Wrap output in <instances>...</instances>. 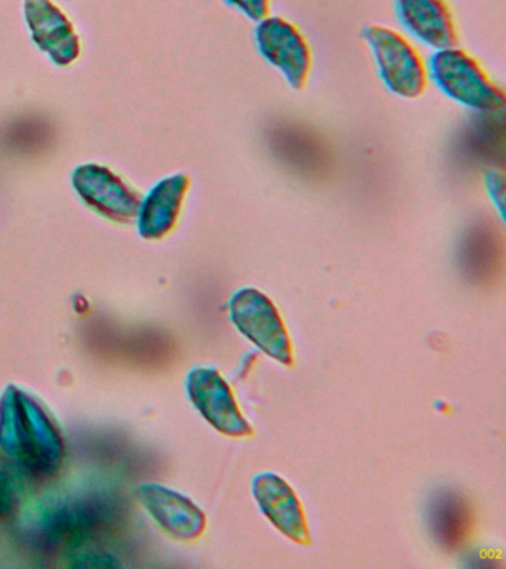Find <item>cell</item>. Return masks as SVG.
<instances>
[{"label":"cell","instance_id":"obj_3","mask_svg":"<svg viewBox=\"0 0 506 569\" xmlns=\"http://www.w3.org/2000/svg\"><path fill=\"white\" fill-rule=\"evenodd\" d=\"M230 319L266 356L286 367L295 363L286 325L266 293L256 288L239 289L230 300Z\"/></svg>","mask_w":506,"mask_h":569},{"label":"cell","instance_id":"obj_4","mask_svg":"<svg viewBox=\"0 0 506 569\" xmlns=\"http://www.w3.org/2000/svg\"><path fill=\"white\" fill-rule=\"evenodd\" d=\"M261 56L277 67L296 91H304L312 70L308 40L292 22L281 17H266L256 29Z\"/></svg>","mask_w":506,"mask_h":569},{"label":"cell","instance_id":"obj_5","mask_svg":"<svg viewBox=\"0 0 506 569\" xmlns=\"http://www.w3.org/2000/svg\"><path fill=\"white\" fill-rule=\"evenodd\" d=\"M194 407L217 431L229 438H250L252 427L242 416L234 391L215 368H195L188 377Z\"/></svg>","mask_w":506,"mask_h":569},{"label":"cell","instance_id":"obj_11","mask_svg":"<svg viewBox=\"0 0 506 569\" xmlns=\"http://www.w3.org/2000/svg\"><path fill=\"white\" fill-rule=\"evenodd\" d=\"M26 20L38 47L60 66H68L79 56V39L72 22L51 0H26Z\"/></svg>","mask_w":506,"mask_h":569},{"label":"cell","instance_id":"obj_8","mask_svg":"<svg viewBox=\"0 0 506 569\" xmlns=\"http://www.w3.org/2000/svg\"><path fill=\"white\" fill-rule=\"evenodd\" d=\"M252 496L261 513L282 536L300 546L310 545V533L304 507L290 485L277 473L257 475L252 480Z\"/></svg>","mask_w":506,"mask_h":569},{"label":"cell","instance_id":"obj_16","mask_svg":"<svg viewBox=\"0 0 506 569\" xmlns=\"http://www.w3.org/2000/svg\"><path fill=\"white\" fill-rule=\"evenodd\" d=\"M78 562H72L75 567H118L113 558L105 555H83L78 556Z\"/></svg>","mask_w":506,"mask_h":569},{"label":"cell","instance_id":"obj_14","mask_svg":"<svg viewBox=\"0 0 506 569\" xmlns=\"http://www.w3.org/2000/svg\"><path fill=\"white\" fill-rule=\"evenodd\" d=\"M20 482L7 466L0 462V516L7 518L19 507Z\"/></svg>","mask_w":506,"mask_h":569},{"label":"cell","instance_id":"obj_6","mask_svg":"<svg viewBox=\"0 0 506 569\" xmlns=\"http://www.w3.org/2000/svg\"><path fill=\"white\" fill-rule=\"evenodd\" d=\"M110 518V506L95 498L56 502L43 511L42 538L52 546H81L103 532Z\"/></svg>","mask_w":506,"mask_h":569},{"label":"cell","instance_id":"obj_17","mask_svg":"<svg viewBox=\"0 0 506 569\" xmlns=\"http://www.w3.org/2000/svg\"><path fill=\"white\" fill-rule=\"evenodd\" d=\"M487 187L488 191L492 193L493 200H496V193H499V198L504 200V173L499 171H490L487 173Z\"/></svg>","mask_w":506,"mask_h":569},{"label":"cell","instance_id":"obj_2","mask_svg":"<svg viewBox=\"0 0 506 569\" xmlns=\"http://www.w3.org/2000/svg\"><path fill=\"white\" fill-rule=\"evenodd\" d=\"M364 38L375 53L381 79L395 96L416 100L428 89V70L410 40L388 27L368 26Z\"/></svg>","mask_w":506,"mask_h":569},{"label":"cell","instance_id":"obj_9","mask_svg":"<svg viewBox=\"0 0 506 569\" xmlns=\"http://www.w3.org/2000/svg\"><path fill=\"white\" fill-rule=\"evenodd\" d=\"M140 500L155 522L177 540L195 541L206 531V515L179 492L161 485H146L140 488Z\"/></svg>","mask_w":506,"mask_h":569},{"label":"cell","instance_id":"obj_13","mask_svg":"<svg viewBox=\"0 0 506 569\" xmlns=\"http://www.w3.org/2000/svg\"><path fill=\"white\" fill-rule=\"evenodd\" d=\"M429 525L434 537L444 549H464L474 531L473 509L457 493H441L430 506Z\"/></svg>","mask_w":506,"mask_h":569},{"label":"cell","instance_id":"obj_12","mask_svg":"<svg viewBox=\"0 0 506 569\" xmlns=\"http://www.w3.org/2000/svg\"><path fill=\"white\" fill-rule=\"evenodd\" d=\"M190 177L176 173L155 186L140 204V234L146 239H162L175 230L190 189Z\"/></svg>","mask_w":506,"mask_h":569},{"label":"cell","instance_id":"obj_1","mask_svg":"<svg viewBox=\"0 0 506 569\" xmlns=\"http://www.w3.org/2000/svg\"><path fill=\"white\" fill-rule=\"evenodd\" d=\"M435 82L447 97L469 109H504L505 92L486 73L477 58L459 48L439 49L430 58Z\"/></svg>","mask_w":506,"mask_h":569},{"label":"cell","instance_id":"obj_10","mask_svg":"<svg viewBox=\"0 0 506 569\" xmlns=\"http://www.w3.org/2000/svg\"><path fill=\"white\" fill-rule=\"evenodd\" d=\"M395 9L408 33L434 49L455 48L459 33L447 0H395Z\"/></svg>","mask_w":506,"mask_h":569},{"label":"cell","instance_id":"obj_15","mask_svg":"<svg viewBox=\"0 0 506 569\" xmlns=\"http://www.w3.org/2000/svg\"><path fill=\"white\" fill-rule=\"evenodd\" d=\"M226 2L232 4L252 21H261L269 17L270 0H226Z\"/></svg>","mask_w":506,"mask_h":569},{"label":"cell","instance_id":"obj_7","mask_svg":"<svg viewBox=\"0 0 506 569\" xmlns=\"http://www.w3.org/2000/svg\"><path fill=\"white\" fill-rule=\"evenodd\" d=\"M73 184L83 202L110 220L128 222L139 216L140 193L101 164L79 167L73 173Z\"/></svg>","mask_w":506,"mask_h":569}]
</instances>
